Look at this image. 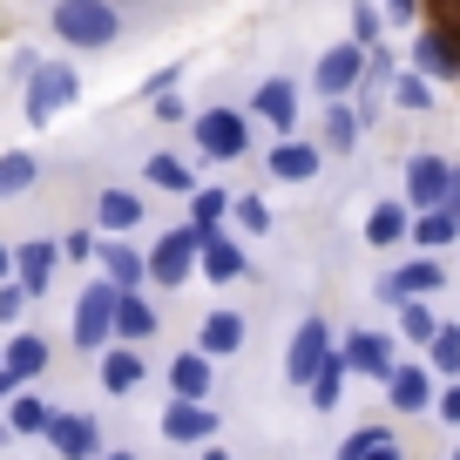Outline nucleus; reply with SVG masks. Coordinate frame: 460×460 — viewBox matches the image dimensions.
Masks as SVG:
<instances>
[{"mask_svg": "<svg viewBox=\"0 0 460 460\" xmlns=\"http://www.w3.org/2000/svg\"><path fill=\"white\" fill-rule=\"evenodd\" d=\"M48 28L61 34V48L75 55H102L122 34V7L115 0H48Z\"/></svg>", "mask_w": 460, "mask_h": 460, "instance_id": "nucleus-1", "label": "nucleus"}, {"mask_svg": "<svg viewBox=\"0 0 460 460\" xmlns=\"http://www.w3.org/2000/svg\"><path fill=\"white\" fill-rule=\"evenodd\" d=\"M82 102V75H75V61H41V68L21 82V115H28V129H48L61 109H75Z\"/></svg>", "mask_w": 460, "mask_h": 460, "instance_id": "nucleus-2", "label": "nucleus"}, {"mask_svg": "<svg viewBox=\"0 0 460 460\" xmlns=\"http://www.w3.org/2000/svg\"><path fill=\"white\" fill-rule=\"evenodd\" d=\"M197 251H203V230L190 224V217L170 224L156 244H149V285L156 291H183L190 278H197Z\"/></svg>", "mask_w": 460, "mask_h": 460, "instance_id": "nucleus-3", "label": "nucleus"}, {"mask_svg": "<svg viewBox=\"0 0 460 460\" xmlns=\"http://www.w3.org/2000/svg\"><path fill=\"white\" fill-rule=\"evenodd\" d=\"M68 339H75V352H102V345L115 339V285H109V278H95V285L75 291Z\"/></svg>", "mask_w": 460, "mask_h": 460, "instance_id": "nucleus-4", "label": "nucleus"}, {"mask_svg": "<svg viewBox=\"0 0 460 460\" xmlns=\"http://www.w3.org/2000/svg\"><path fill=\"white\" fill-rule=\"evenodd\" d=\"M190 136H197V149L210 163H237L251 149V109H203L190 122Z\"/></svg>", "mask_w": 460, "mask_h": 460, "instance_id": "nucleus-5", "label": "nucleus"}, {"mask_svg": "<svg viewBox=\"0 0 460 460\" xmlns=\"http://www.w3.org/2000/svg\"><path fill=\"white\" fill-rule=\"evenodd\" d=\"M312 88H318L325 102H352V95L366 88V48H359V41H332L325 55L312 61Z\"/></svg>", "mask_w": 460, "mask_h": 460, "instance_id": "nucleus-6", "label": "nucleus"}, {"mask_svg": "<svg viewBox=\"0 0 460 460\" xmlns=\"http://www.w3.org/2000/svg\"><path fill=\"white\" fill-rule=\"evenodd\" d=\"M373 291H379L386 305H400V298H440V291H447V264L420 251V258H406V264H393V271H379Z\"/></svg>", "mask_w": 460, "mask_h": 460, "instance_id": "nucleus-7", "label": "nucleus"}, {"mask_svg": "<svg viewBox=\"0 0 460 460\" xmlns=\"http://www.w3.org/2000/svg\"><path fill=\"white\" fill-rule=\"evenodd\" d=\"M217 427H224V413H210V400H170L156 420V433L170 447H210Z\"/></svg>", "mask_w": 460, "mask_h": 460, "instance_id": "nucleus-8", "label": "nucleus"}, {"mask_svg": "<svg viewBox=\"0 0 460 460\" xmlns=\"http://www.w3.org/2000/svg\"><path fill=\"white\" fill-rule=\"evenodd\" d=\"M332 345H339V339H332V325H325V318H305V325L298 332H291V345H285V386H312V373H318V366H325V352H332Z\"/></svg>", "mask_w": 460, "mask_h": 460, "instance_id": "nucleus-9", "label": "nucleus"}, {"mask_svg": "<svg viewBox=\"0 0 460 460\" xmlns=\"http://www.w3.org/2000/svg\"><path fill=\"white\" fill-rule=\"evenodd\" d=\"M386 406L393 413H433V393H440V379H433V366H413V359H400L386 379Z\"/></svg>", "mask_w": 460, "mask_h": 460, "instance_id": "nucleus-10", "label": "nucleus"}, {"mask_svg": "<svg viewBox=\"0 0 460 460\" xmlns=\"http://www.w3.org/2000/svg\"><path fill=\"white\" fill-rule=\"evenodd\" d=\"M447 176H454V163L433 156V149L406 156V210H440L447 203Z\"/></svg>", "mask_w": 460, "mask_h": 460, "instance_id": "nucleus-11", "label": "nucleus"}, {"mask_svg": "<svg viewBox=\"0 0 460 460\" xmlns=\"http://www.w3.org/2000/svg\"><path fill=\"white\" fill-rule=\"evenodd\" d=\"M48 359H55V345L41 339V332H14V339L0 345V373H7V386H34V379L48 373Z\"/></svg>", "mask_w": 460, "mask_h": 460, "instance_id": "nucleus-12", "label": "nucleus"}, {"mask_svg": "<svg viewBox=\"0 0 460 460\" xmlns=\"http://www.w3.org/2000/svg\"><path fill=\"white\" fill-rule=\"evenodd\" d=\"M339 352H345V366H352V379H386L393 366H400V345H393L386 332H345Z\"/></svg>", "mask_w": 460, "mask_h": 460, "instance_id": "nucleus-13", "label": "nucleus"}, {"mask_svg": "<svg viewBox=\"0 0 460 460\" xmlns=\"http://www.w3.org/2000/svg\"><path fill=\"white\" fill-rule=\"evenodd\" d=\"M95 379H102V393H109V400L136 393V386L149 379V359H143V345H122V339H109V345H102V366H95Z\"/></svg>", "mask_w": 460, "mask_h": 460, "instance_id": "nucleus-14", "label": "nucleus"}, {"mask_svg": "<svg viewBox=\"0 0 460 460\" xmlns=\"http://www.w3.org/2000/svg\"><path fill=\"white\" fill-rule=\"evenodd\" d=\"M197 271L210 278V285H237V278L251 271V251L237 244V237H230L224 224L217 230H203V251H197Z\"/></svg>", "mask_w": 460, "mask_h": 460, "instance_id": "nucleus-15", "label": "nucleus"}, {"mask_svg": "<svg viewBox=\"0 0 460 460\" xmlns=\"http://www.w3.org/2000/svg\"><path fill=\"white\" fill-rule=\"evenodd\" d=\"M251 122H271L278 136L298 129V82L291 75H264L258 95H251Z\"/></svg>", "mask_w": 460, "mask_h": 460, "instance_id": "nucleus-16", "label": "nucleus"}, {"mask_svg": "<svg viewBox=\"0 0 460 460\" xmlns=\"http://www.w3.org/2000/svg\"><path fill=\"white\" fill-rule=\"evenodd\" d=\"M55 271H61V237H28V244H14V278L28 285V298H48Z\"/></svg>", "mask_w": 460, "mask_h": 460, "instance_id": "nucleus-17", "label": "nucleus"}, {"mask_svg": "<svg viewBox=\"0 0 460 460\" xmlns=\"http://www.w3.org/2000/svg\"><path fill=\"white\" fill-rule=\"evenodd\" d=\"M41 440L55 447L61 460H95V454H102V427H95L88 413H61V406H55V420H48Z\"/></svg>", "mask_w": 460, "mask_h": 460, "instance_id": "nucleus-18", "label": "nucleus"}, {"mask_svg": "<svg viewBox=\"0 0 460 460\" xmlns=\"http://www.w3.org/2000/svg\"><path fill=\"white\" fill-rule=\"evenodd\" d=\"M264 170H271L278 183H312V176L325 170V149H318V143H298V136H278V143L264 149Z\"/></svg>", "mask_w": 460, "mask_h": 460, "instance_id": "nucleus-19", "label": "nucleus"}, {"mask_svg": "<svg viewBox=\"0 0 460 460\" xmlns=\"http://www.w3.org/2000/svg\"><path fill=\"white\" fill-rule=\"evenodd\" d=\"M244 339H251V325H244V312H230V305L203 312V325H197V352H210V359H237Z\"/></svg>", "mask_w": 460, "mask_h": 460, "instance_id": "nucleus-20", "label": "nucleus"}, {"mask_svg": "<svg viewBox=\"0 0 460 460\" xmlns=\"http://www.w3.org/2000/svg\"><path fill=\"white\" fill-rule=\"evenodd\" d=\"M143 210H149V197H136V190H122V183L95 190V230L102 237H129V230L143 224Z\"/></svg>", "mask_w": 460, "mask_h": 460, "instance_id": "nucleus-21", "label": "nucleus"}, {"mask_svg": "<svg viewBox=\"0 0 460 460\" xmlns=\"http://www.w3.org/2000/svg\"><path fill=\"white\" fill-rule=\"evenodd\" d=\"M163 379H170V400H210V386H217V359L210 352H176L170 366H163Z\"/></svg>", "mask_w": 460, "mask_h": 460, "instance_id": "nucleus-22", "label": "nucleus"}, {"mask_svg": "<svg viewBox=\"0 0 460 460\" xmlns=\"http://www.w3.org/2000/svg\"><path fill=\"white\" fill-rule=\"evenodd\" d=\"M95 258H102V278L115 291H149V251H136L129 237H109Z\"/></svg>", "mask_w": 460, "mask_h": 460, "instance_id": "nucleus-23", "label": "nucleus"}, {"mask_svg": "<svg viewBox=\"0 0 460 460\" xmlns=\"http://www.w3.org/2000/svg\"><path fill=\"white\" fill-rule=\"evenodd\" d=\"M413 68L427 75V82H460V41L447 28L413 34Z\"/></svg>", "mask_w": 460, "mask_h": 460, "instance_id": "nucleus-24", "label": "nucleus"}, {"mask_svg": "<svg viewBox=\"0 0 460 460\" xmlns=\"http://www.w3.org/2000/svg\"><path fill=\"white\" fill-rule=\"evenodd\" d=\"M163 325V312L149 305V291H115V339L122 345H149Z\"/></svg>", "mask_w": 460, "mask_h": 460, "instance_id": "nucleus-25", "label": "nucleus"}, {"mask_svg": "<svg viewBox=\"0 0 460 460\" xmlns=\"http://www.w3.org/2000/svg\"><path fill=\"white\" fill-rule=\"evenodd\" d=\"M359 136H366L359 102H325V122H318V149H325V156H352V149H359Z\"/></svg>", "mask_w": 460, "mask_h": 460, "instance_id": "nucleus-26", "label": "nucleus"}, {"mask_svg": "<svg viewBox=\"0 0 460 460\" xmlns=\"http://www.w3.org/2000/svg\"><path fill=\"white\" fill-rule=\"evenodd\" d=\"M345 386H352V366H345V352H339V345H332V352H325V366H318V373H312V386H305V400H312V413H339Z\"/></svg>", "mask_w": 460, "mask_h": 460, "instance_id": "nucleus-27", "label": "nucleus"}, {"mask_svg": "<svg viewBox=\"0 0 460 460\" xmlns=\"http://www.w3.org/2000/svg\"><path fill=\"white\" fill-rule=\"evenodd\" d=\"M406 237H413V210H406V203H373V210H366V244L373 251H393V244H406Z\"/></svg>", "mask_w": 460, "mask_h": 460, "instance_id": "nucleus-28", "label": "nucleus"}, {"mask_svg": "<svg viewBox=\"0 0 460 460\" xmlns=\"http://www.w3.org/2000/svg\"><path fill=\"white\" fill-rule=\"evenodd\" d=\"M0 420L14 427V440H41L48 420H55V406H48L34 386H21V393H7V413H0Z\"/></svg>", "mask_w": 460, "mask_h": 460, "instance_id": "nucleus-29", "label": "nucleus"}, {"mask_svg": "<svg viewBox=\"0 0 460 460\" xmlns=\"http://www.w3.org/2000/svg\"><path fill=\"white\" fill-rule=\"evenodd\" d=\"M406 244L427 251V258H433V251H454L460 244V217L447 210V203H440V210H413V237H406Z\"/></svg>", "mask_w": 460, "mask_h": 460, "instance_id": "nucleus-30", "label": "nucleus"}, {"mask_svg": "<svg viewBox=\"0 0 460 460\" xmlns=\"http://www.w3.org/2000/svg\"><path fill=\"white\" fill-rule=\"evenodd\" d=\"M143 183H149V190H170V197H190V190H197V170H190L176 149H163V156L143 163Z\"/></svg>", "mask_w": 460, "mask_h": 460, "instance_id": "nucleus-31", "label": "nucleus"}, {"mask_svg": "<svg viewBox=\"0 0 460 460\" xmlns=\"http://www.w3.org/2000/svg\"><path fill=\"white\" fill-rule=\"evenodd\" d=\"M433 88H440V82H427L420 68H400V75H393V109H406V115H427L433 102H440Z\"/></svg>", "mask_w": 460, "mask_h": 460, "instance_id": "nucleus-32", "label": "nucleus"}, {"mask_svg": "<svg viewBox=\"0 0 460 460\" xmlns=\"http://www.w3.org/2000/svg\"><path fill=\"white\" fill-rule=\"evenodd\" d=\"M427 366H433V379H460V325L454 318H440V332L427 339Z\"/></svg>", "mask_w": 460, "mask_h": 460, "instance_id": "nucleus-33", "label": "nucleus"}, {"mask_svg": "<svg viewBox=\"0 0 460 460\" xmlns=\"http://www.w3.org/2000/svg\"><path fill=\"white\" fill-rule=\"evenodd\" d=\"M34 176H41V163H34L28 149H7V156H0V203L28 197V190H34Z\"/></svg>", "mask_w": 460, "mask_h": 460, "instance_id": "nucleus-34", "label": "nucleus"}, {"mask_svg": "<svg viewBox=\"0 0 460 460\" xmlns=\"http://www.w3.org/2000/svg\"><path fill=\"white\" fill-rule=\"evenodd\" d=\"M190 224H197V230H217V224H230V190H217V183H197V190H190Z\"/></svg>", "mask_w": 460, "mask_h": 460, "instance_id": "nucleus-35", "label": "nucleus"}, {"mask_svg": "<svg viewBox=\"0 0 460 460\" xmlns=\"http://www.w3.org/2000/svg\"><path fill=\"white\" fill-rule=\"evenodd\" d=\"M433 332H440V312H433V298H400V339H406V345H427Z\"/></svg>", "mask_w": 460, "mask_h": 460, "instance_id": "nucleus-36", "label": "nucleus"}, {"mask_svg": "<svg viewBox=\"0 0 460 460\" xmlns=\"http://www.w3.org/2000/svg\"><path fill=\"white\" fill-rule=\"evenodd\" d=\"M230 224L244 230V237H264V230H271V203L251 197V190H237V197H230Z\"/></svg>", "mask_w": 460, "mask_h": 460, "instance_id": "nucleus-37", "label": "nucleus"}, {"mask_svg": "<svg viewBox=\"0 0 460 460\" xmlns=\"http://www.w3.org/2000/svg\"><path fill=\"white\" fill-rule=\"evenodd\" d=\"M345 41L379 48V41H386V7H379V0H359V7H352V34H345Z\"/></svg>", "mask_w": 460, "mask_h": 460, "instance_id": "nucleus-38", "label": "nucleus"}, {"mask_svg": "<svg viewBox=\"0 0 460 460\" xmlns=\"http://www.w3.org/2000/svg\"><path fill=\"white\" fill-rule=\"evenodd\" d=\"M95 251H102V230L95 224H75L68 237H61V258H68V264H88Z\"/></svg>", "mask_w": 460, "mask_h": 460, "instance_id": "nucleus-39", "label": "nucleus"}, {"mask_svg": "<svg viewBox=\"0 0 460 460\" xmlns=\"http://www.w3.org/2000/svg\"><path fill=\"white\" fill-rule=\"evenodd\" d=\"M28 305H34V298H28V285H21V278H0V325L14 332V318L28 312Z\"/></svg>", "mask_w": 460, "mask_h": 460, "instance_id": "nucleus-40", "label": "nucleus"}, {"mask_svg": "<svg viewBox=\"0 0 460 460\" xmlns=\"http://www.w3.org/2000/svg\"><path fill=\"white\" fill-rule=\"evenodd\" d=\"M386 440H393V427H359V433H352V440L339 447V460H366V454H373V447H386Z\"/></svg>", "mask_w": 460, "mask_h": 460, "instance_id": "nucleus-41", "label": "nucleus"}, {"mask_svg": "<svg viewBox=\"0 0 460 460\" xmlns=\"http://www.w3.org/2000/svg\"><path fill=\"white\" fill-rule=\"evenodd\" d=\"M170 88H183V61H176V68H156L143 88H136V95H143V102H156V95H170Z\"/></svg>", "mask_w": 460, "mask_h": 460, "instance_id": "nucleus-42", "label": "nucleus"}, {"mask_svg": "<svg viewBox=\"0 0 460 460\" xmlns=\"http://www.w3.org/2000/svg\"><path fill=\"white\" fill-rule=\"evenodd\" d=\"M433 420H447V427H460V379H447V386L433 393Z\"/></svg>", "mask_w": 460, "mask_h": 460, "instance_id": "nucleus-43", "label": "nucleus"}, {"mask_svg": "<svg viewBox=\"0 0 460 460\" xmlns=\"http://www.w3.org/2000/svg\"><path fill=\"white\" fill-rule=\"evenodd\" d=\"M379 7H386V21H393V28H413V21L427 14V0H379Z\"/></svg>", "mask_w": 460, "mask_h": 460, "instance_id": "nucleus-44", "label": "nucleus"}, {"mask_svg": "<svg viewBox=\"0 0 460 460\" xmlns=\"http://www.w3.org/2000/svg\"><path fill=\"white\" fill-rule=\"evenodd\" d=\"M149 109H156V122H183V88H170V95H156V102H149Z\"/></svg>", "mask_w": 460, "mask_h": 460, "instance_id": "nucleus-45", "label": "nucleus"}, {"mask_svg": "<svg viewBox=\"0 0 460 460\" xmlns=\"http://www.w3.org/2000/svg\"><path fill=\"white\" fill-rule=\"evenodd\" d=\"M34 68H41V55H34V48H14V55H7V75H14V82H28Z\"/></svg>", "mask_w": 460, "mask_h": 460, "instance_id": "nucleus-46", "label": "nucleus"}, {"mask_svg": "<svg viewBox=\"0 0 460 460\" xmlns=\"http://www.w3.org/2000/svg\"><path fill=\"white\" fill-rule=\"evenodd\" d=\"M447 210L460 217V163H454V176H447Z\"/></svg>", "mask_w": 460, "mask_h": 460, "instance_id": "nucleus-47", "label": "nucleus"}, {"mask_svg": "<svg viewBox=\"0 0 460 460\" xmlns=\"http://www.w3.org/2000/svg\"><path fill=\"white\" fill-rule=\"evenodd\" d=\"M366 460H406V454H400V440H386V447H373Z\"/></svg>", "mask_w": 460, "mask_h": 460, "instance_id": "nucleus-48", "label": "nucleus"}, {"mask_svg": "<svg viewBox=\"0 0 460 460\" xmlns=\"http://www.w3.org/2000/svg\"><path fill=\"white\" fill-rule=\"evenodd\" d=\"M0 278H14V244L0 237Z\"/></svg>", "mask_w": 460, "mask_h": 460, "instance_id": "nucleus-49", "label": "nucleus"}, {"mask_svg": "<svg viewBox=\"0 0 460 460\" xmlns=\"http://www.w3.org/2000/svg\"><path fill=\"white\" fill-rule=\"evenodd\" d=\"M197 460H237V454H230V447H217V440H210V447H203Z\"/></svg>", "mask_w": 460, "mask_h": 460, "instance_id": "nucleus-50", "label": "nucleus"}, {"mask_svg": "<svg viewBox=\"0 0 460 460\" xmlns=\"http://www.w3.org/2000/svg\"><path fill=\"white\" fill-rule=\"evenodd\" d=\"M95 460H136V454H129V447H102Z\"/></svg>", "mask_w": 460, "mask_h": 460, "instance_id": "nucleus-51", "label": "nucleus"}, {"mask_svg": "<svg viewBox=\"0 0 460 460\" xmlns=\"http://www.w3.org/2000/svg\"><path fill=\"white\" fill-rule=\"evenodd\" d=\"M0 447H14V427H7V420H0Z\"/></svg>", "mask_w": 460, "mask_h": 460, "instance_id": "nucleus-52", "label": "nucleus"}, {"mask_svg": "<svg viewBox=\"0 0 460 460\" xmlns=\"http://www.w3.org/2000/svg\"><path fill=\"white\" fill-rule=\"evenodd\" d=\"M447 460H460V447H454V454H447Z\"/></svg>", "mask_w": 460, "mask_h": 460, "instance_id": "nucleus-53", "label": "nucleus"}]
</instances>
